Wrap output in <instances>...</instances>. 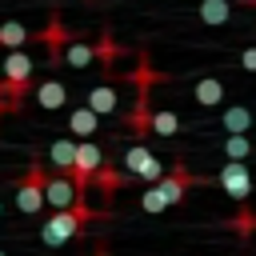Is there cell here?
I'll list each match as a JSON object with an SVG mask.
<instances>
[{"mask_svg": "<svg viewBox=\"0 0 256 256\" xmlns=\"http://www.w3.org/2000/svg\"><path fill=\"white\" fill-rule=\"evenodd\" d=\"M4 80H0V88H4V96H8V112H20L24 108V96H28V88H32V72H36V60L28 56V52H20V48H12L8 56H4Z\"/></svg>", "mask_w": 256, "mask_h": 256, "instance_id": "1", "label": "cell"}, {"mask_svg": "<svg viewBox=\"0 0 256 256\" xmlns=\"http://www.w3.org/2000/svg\"><path fill=\"white\" fill-rule=\"evenodd\" d=\"M96 212L84 204V200H76V204H68V208H56L52 216H48V224L40 228V240L48 244V248H60L64 240H72V236H80L84 228H88V220H92Z\"/></svg>", "mask_w": 256, "mask_h": 256, "instance_id": "2", "label": "cell"}, {"mask_svg": "<svg viewBox=\"0 0 256 256\" xmlns=\"http://www.w3.org/2000/svg\"><path fill=\"white\" fill-rule=\"evenodd\" d=\"M104 164V152L92 144V140H80L76 144V152H72V164H68V180L80 188V192H88L92 188V172Z\"/></svg>", "mask_w": 256, "mask_h": 256, "instance_id": "3", "label": "cell"}, {"mask_svg": "<svg viewBox=\"0 0 256 256\" xmlns=\"http://www.w3.org/2000/svg\"><path fill=\"white\" fill-rule=\"evenodd\" d=\"M44 180H48L44 164H32L28 176L16 184V208H20L24 216H36V212L44 208Z\"/></svg>", "mask_w": 256, "mask_h": 256, "instance_id": "4", "label": "cell"}, {"mask_svg": "<svg viewBox=\"0 0 256 256\" xmlns=\"http://www.w3.org/2000/svg\"><path fill=\"white\" fill-rule=\"evenodd\" d=\"M124 172L132 176V180H160L164 176V160L156 156V152H148L144 144H132L128 152H124Z\"/></svg>", "mask_w": 256, "mask_h": 256, "instance_id": "5", "label": "cell"}, {"mask_svg": "<svg viewBox=\"0 0 256 256\" xmlns=\"http://www.w3.org/2000/svg\"><path fill=\"white\" fill-rule=\"evenodd\" d=\"M192 184H200V176H192L188 172V164L184 160H176V168L172 172H164L160 180H156V192L164 196V204H180L184 196H188V188Z\"/></svg>", "mask_w": 256, "mask_h": 256, "instance_id": "6", "label": "cell"}, {"mask_svg": "<svg viewBox=\"0 0 256 256\" xmlns=\"http://www.w3.org/2000/svg\"><path fill=\"white\" fill-rule=\"evenodd\" d=\"M216 180H220V188H224L232 200H240V204L252 196V172L244 168V160H228V164L220 168V176H216Z\"/></svg>", "mask_w": 256, "mask_h": 256, "instance_id": "7", "label": "cell"}, {"mask_svg": "<svg viewBox=\"0 0 256 256\" xmlns=\"http://www.w3.org/2000/svg\"><path fill=\"white\" fill-rule=\"evenodd\" d=\"M76 200H84V192L68 180V172L44 180V204H52V208H68V204H76Z\"/></svg>", "mask_w": 256, "mask_h": 256, "instance_id": "8", "label": "cell"}, {"mask_svg": "<svg viewBox=\"0 0 256 256\" xmlns=\"http://www.w3.org/2000/svg\"><path fill=\"white\" fill-rule=\"evenodd\" d=\"M56 64H68V68H80V72H84V68L96 64V52H92V44H84V40H64Z\"/></svg>", "mask_w": 256, "mask_h": 256, "instance_id": "9", "label": "cell"}, {"mask_svg": "<svg viewBox=\"0 0 256 256\" xmlns=\"http://www.w3.org/2000/svg\"><path fill=\"white\" fill-rule=\"evenodd\" d=\"M128 180H132L128 172H116V168H108V164H100V168L92 172V184L100 188V196H104V200H112V196H116Z\"/></svg>", "mask_w": 256, "mask_h": 256, "instance_id": "10", "label": "cell"}, {"mask_svg": "<svg viewBox=\"0 0 256 256\" xmlns=\"http://www.w3.org/2000/svg\"><path fill=\"white\" fill-rule=\"evenodd\" d=\"M96 128H100V116H96V112H92L88 104H84V108H72V112H68V132H72V136L88 140V136H92Z\"/></svg>", "mask_w": 256, "mask_h": 256, "instance_id": "11", "label": "cell"}, {"mask_svg": "<svg viewBox=\"0 0 256 256\" xmlns=\"http://www.w3.org/2000/svg\"><path fill=\"white\" fill-rule=\"evenodd\" d=\"M64 100H68V88H64L60 80H40V84H36V104H40V108L52 112V108H64Z\"/></svg>", "mask_w": 256, "mask_h": 256, "instance_id": "12", "label": "cell"}, {"mask_svg": "<svg viewBox=\"0 0 256 256\" xmlns=\"http://www.w3.org/2000/svg\"><path fill=\"white\" fill-rule=\"evenodd\" d=\"M88 108H92L96 116H112V112H116V88H112V84H96V88L88 92Z\"/></svg>", "mask_w": 256, "mask_h": 256, "instance_id": "13", "label": "cell"}, {"mask_svg": "<svg viewBox=\"0 0 256 256\" xmlns=\"http://www.w3.org/2000/svg\"><path fill=\"white\" fill-rule=\"evenodd\" d=\"M220 128H224V132H248V128H252V112H248L244 104H232V108L220 112Z\"/></svg>", "mask_w": 256, "mask_h": 256, "instance_id": "14", "label": "cell"}, {"mask_svg": "<svg viewBox=\"0 0 256 256\" xmlns=\"http://www.w3.org/2000/svg\"><path fill=\"white\" fill-rule=\"evenodd\" d=\"M192 96H196V104L212 108V104H220V100H224V84H220V80H212V76H204V80H196Z\"/></svg>", "mask_w": 256, "mask_h": 256, "instance_id": "15", "label": "cell"}, {"mask_svg": "<svg viewBox=\"0 0 256 256\" xmlns=\"http://www.w3.org/2000/svg\"><path fill=\"white\" fill-rule=\"evenodd\" d=\"M200 20L204 24H228L232 20V0H200Z\"/></svg>", "mask_w": 256, "mask_h": 256, "instance_id": "16", "label": "cell"}, {"mask_svg": "<svg viewBox=\"0 0 256 256\" xmlns=\"http://www.w3.org/2000/svg\"><path fill=\"white\" fill-rule=\"evenodd\" d=\"M256 148H252V140H248V132H228V140H224V156L228 160H248Z\"/></svg>", "mask_w": 256, "mask_h": 256, "instance_id": "17", "label": "cell"}, {"mask_svg": "<svg viewBox=\"0 0 256 256\" xmlns=\"http://www.w3.org/2000/svg\"><path fill=\"white\" fill-rule=\"evenodd\" d=\"M72 152H76V140H56V144H48V164H52L56 172H68Z\"/></svg>", "mask_w": 256, "mask_h": 256, "instance_id": "18", "label": "cell"}, {"mask_svg": "<svg viewBox=\"0 0 256 256\" xmlns=\"http://www.w3.org/2000/svg\"><path fill=\"white\" fill-rule=\"evenodd\" d=\"M28 36H32V32H28L24 24H16V20L0 24V44H4V48H24V44H28Z\"/></svg>", "mask_w": 256, "mask_h": 256, "instance_id": "19", "label": "cell"}, {"mask_svg": "<svg viewBox=\"0 0 256 256\" xmlns=\"http://www.w3.org/2000/svg\"><path fill=\"white\" fill-rule=\"evenodd\" d=\"M92 52H96V64H104V68H112V60H120V44L112 40V32H104Z\"/></svg>", "mask_w": 256, "mask_h": 256, "instance_id": "20", "label": "cell"}, {"mask_svg": "<svg viewBox=\"0 0 256 256\" xmlns=\"http://www.w3.org/2000/svg\"><path fill=\"white\" fill-rule=\"evenodd\" d=\"M152 132H160V136H176V132H180V116H176L172 108L152 112Z\"/></svg>", "mask_w": 256, "mask_h": 256, "instance_id": "21", "label": "cell"}, {"mask_svg": "<svg viewBox=\"0 0 256 256\" xmlns=\"http://www.w3.org/2000/svg\"><path fill=\"white\" fill-rule=\"evenodd\" d=\"M40 40L48 44V52H52V64H56V56H60V44L68 40V36H64V24H60V20H48V28L40 32Z\"/></svg>", "mask_w": 256, "mask_h": 256, "instance_id": "22", "label": "cell"}, {"mask_svg": "<svg viewBox=\"0 0 256 256\" xmlns=\"http://www.w3.org/2000/svg\"><path fill=\"white\" fill-rule=\"evenodd\" d=\"M228 224H232V228H236V232H240V236H244V240H248V236H252V232H256V212H252V208H248V200H244V204H240V212H236V216H232V220H228Z\"/></svg>", "mask_w": 256, "mask_h": 256, "instance_id": "23", "label": "cell"}, {"mask_svg": "<svg viewBox=\"0 0 256 256\" xmlns=\"http://www.w3.org/2000/svg\"><path fill=\"white\" fill-rule=\"evenodd\" d=\"M140 208H144V212H148V216H156V212H164V208H168V204H164V196H160V192H156V184H152V188H144V192H140Z\"/></svg>", "mask_w": 256, "mask_h": 256, "instance_id": "24", "label": "cell"}, {"mask_svg": "<svg viewBox=\"0 0 256 256\" xmlns=\"http://www.w3.org/2000/svg\"><path fill=\"white\" fill-rule=\"evenodd\" d=\"M240 68L244 72H256V48H244L240 52Z\"/></svg>", "mask_w": 256, "mask_h": 256, "instance_id": "25", "label": "cell"}, {"mask_svg": "<svg viewBox=\"0 0 256 256\" xmlns=\"http://www.w3.org/2000/svg\"><path fill=\"white\" fill-rule=\"evenodd\" d=\"M8 112V96H4V88H0V116Z\"/></svg>", "mask_w": 256, "mask_h": 256, "instance_id": "26", "label": "cell"}, {"mask_svg": "<svg viewBox=\"0 0 256 256\" xmlns=\"http://www.w3.org/2000/svg\"><path fill=\"white\" fill-rule=\"evenodd\" d=\"M240 4H256V0H240Z\"/></svg>", "mask_w": 256, "mask_h": 256, "instance_id": "27", "label": "cell"}, {"mask_svg": "<svg viewBox=\"0 0 256 256\" xmlns=\"http://www.w3.org/2000/svg\"><path fill=\"white\" fill-rule=\"evenodd\" d=\"M92 256H108V252H92Z\"/></svg>", "mask_w": 256, "mask_h": 256, "instance_id": "28", "label": "cell"}, {"mask_svg": "<svg viewBox=\"0 0 256 256\" xmlns=\"http://www.w3.org/2000/svg\"><path fill=\"white\" fill-rule=\"evenodd\" d=\"M0 256H4V252H0Z\"/></svg>", "mask_w": 256, "mask_h": 256, "instance_id": "29", "label": "cell"}]
</instances>
